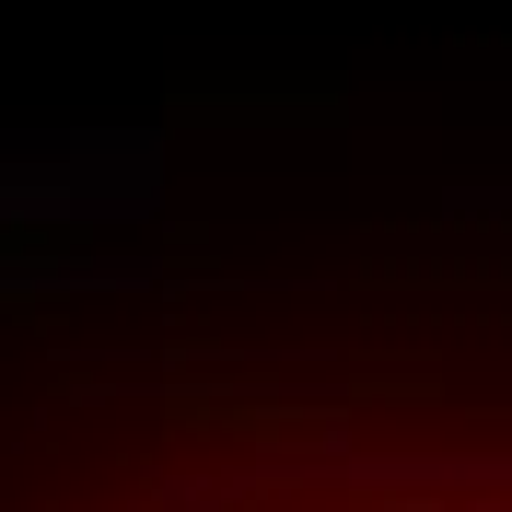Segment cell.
Wrapping results in <instances>:
<instances>
[{"label": "cell", "instance_id": "6da1fadb", "mask_svg": "<svg viewBox=\"0 0 512 512\" xmlns=\"http://www.w3.org/2000/svg\"><path fill=\"white\" fill-rule=\"evenodd\" d=\"M0 512H512V431H454L198 291L70 280L0 315Z\"/></svg>", "mask_w": 512, "mask_h": 512}]
</instances>
